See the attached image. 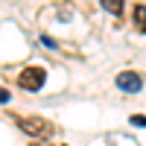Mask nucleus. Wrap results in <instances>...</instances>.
I'll use <instances>...</instances> for the list:
<instances>
[{"mask_svg":"<svg viewBox=\"0 0 146 146\" xmlns=\"http://www.w3.org/2000/svg\"><path fill=\"white\" fill-rule=\"evenodd\" d=\"M44 82H47V70L44 67H23L18 73V85L23 91H41Z\"/></svg>","mask_w":146,"mask_h":146,"instance_id":"f257e3e1","label":"nucleus"},{"mask_svg":"<svg viewBox=\"0 0 146 146\" xmlns=\"http://www.w3.org/2000/svg\"><path fill=\"white\" fill-rule=\"evenodd\" d=\"M18 126H21V131H27L32 137H47L53 131V126L41 117H23V120H18Z\"/></svg>","mask_w":146,"mask_h":146,"instance_id":"f03ea898","label":"nucleus"},{"mask_svg":"<svg viewBox=\"0 0 146 146\" xmlns=\"http://www.w3.org/2000/svg\"><path fill=\"white\" fill-rule=\"evenodd\" d=\"M117 88L126 91V94H137L143 88V79L137 73H131V70H123V73H117Z\"/></svg>","mask_w":146,"mask_h":146,"instance_id":"7ed1b4c3","label":"nucleus"},{"mask_svg":"<svg viewBox=\"0 0 146 146\" xmlns=\"http://www.w3.org/2000/svg\"><path fill=\"white\" fill-rule=\"evenodd\" d=\"M135 23H137L140 32H146V6H143V3L135 6Z\"/></svg>","mask_w":146,"mask_h":146,"instance_id":"20e7f679","label":"nucleus"},{"mask_svg":"<svg viewBox=\"0 0 146 146\" xmlns=\"http://www.w3.org/2000/svg\"><path fill=\"white\" fill-rule=\"evenodd\" d=\"M102 9L111 12V15H120V12H123V3H120V0H102Z\"/></svg>","mask_w":146,"mask_h":146,"instance_id":"39448f33","label":"nucleus"},{"mask_svg":"<svg viewBox=\"0 0 146 146\" xmlns=\"http://www.w3.org/2000/svg\"><path fill=\"white\" fill-rule=\"evenodd\" d=\"M131 123H135V126H140V129H143V126H146V117H143V114H135V117H131Z\"/></svg>","mask_w":146,"mask_h":146,"instance_id":"423d86ee","label":"nucleus"},{"mask_svg":"<svg viewBox=\"0 0 146 146\" xmlns=\"http://www.w3.org/2000/svg\"><path fill=\"white\" fill-rule=\"evenodd\" d=\"M41 44H47V47H56V41L50 38V35H41Z\"/></svg>","mask_w":146,"mask_h":146,"instance_id":"0eeeda50","label":"nucleus"},{"mask_svg":"<svg viewBox=\"0 0 146 146\" xmlns=\"http://www.w3.org/2000/svg\"><path fill=\"white\" fill-rule=\"evenodd\" d=\"M0 102H9V91L6 88H0Z\"/></svg>","mask_w":146,"mask_h":146,"instance_id":"6e6552de","label":"nucleus"},{"mask_svg":"<svg viewBox=\"0 0 146 146\" xmlns=\"http://www.w3.org/2000/svg\"><path fill=\"white\" fill-rule=\"evenodd\" d=\"M29 146H47V143H29Z\"/></svg>","mask_w":146,"mask_h":146,"instance_id":"1a4fd4ad","label":"nucleus"}]
</instances>
